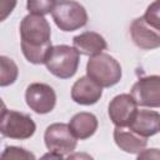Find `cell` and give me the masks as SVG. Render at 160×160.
<instances>
[{
	"instance_id": "cell-4",
	"label": "cell",
	"mask_w": 160,
	"mask_h": 160,
	"mask_svg": "<svg viewBox=\"0 0 160 160\" xmlns=\"http://www.w3.org/2000/svg\"><path fill=\"white\" fill-rule=\"evenodd\" d=\"M51 16L62 31H75L88 24V12L78 1H55Z\"/></svg>"
},
{
	"instance_id": "cell-7",
	"label": "cell",
	"mask_w": 160,
	"mask_h": 160,
	"mask_svg": "<svg viewBox=\"0 0 160 160\" xmlns=\"http://www.w3.org/2000/svg\"><path fill=\"white\" fill-rule=\"evenodd\" d=\"M25 101L36 114H48L56 105V94L48 84L32 82L25 90Z\"/></svg>"
},
{
	"instance_id": "cell-20",
	"label": "cell",
	"mask_w": 160,
	"mask_h": 160,
	"mask_svg": "<svg viewBox=\"0 0 160 160\" xmlns=\"http://www.w3.org/2000/svg\"><path fill=\"white\" fill-rule=\"evenodd\" d=\"M136 160H160V149L156 148L144 149L138 154Z\"/></svg>"
},
{
	"instance_id": "cell-3",
	"label": "cell",
	"mask_w": 160,
	"mask_h": 160,
	"mask_svg": "<svg viewBox=\"0 0 160 160\" xmlns=\"http://www.w3.org/2000/svg\"><path fill=\"white\" fill-rule=\"evenodd\" d=\"M86 76L101 88H111L121 80L122 70L115 58L102 52L89 59L86 64Z\"/></svg>"
},
{
	"instance_id": "cell-13",
	"label": "cell",
	"mask_w": 160,
	"mask_h": 160,
	"mask_svg": "<svg viewBox=\"0 0 160 160\" xmlns=\"http://www.w3.org/2000/svg\"><path fill=\"white\" fill-rule=\"evenodd\" d=\"M129 128L142 138H149L160 131V114L152 110H138Z\"/></svg>"
},
{
	"instance_id": "cell-11",
	"label": "cell",
	"mask_w": 160,
	"mask_h": 160,
	"mask_svg": "<svg viewBox=\"0 0 160 160\" xmlns=\"http://www.w3.org/2000/svg\"><path fill=\"white\" fill-rule=\"evenodd\" d=\"M102 96V88L89 76L79 78L71 88V99L80 105H94Z\"/></svg>"
},
{
	"instance_id": "cell-18",
	"label": "cell",
	"mask_w": 160,
	"mask_h": 160,
	"mask_svg": "<svg viewBox=\"0 0 160 160\" xmlns=\"http://www.w3.org/2000/svg\"><path fill=\"white\" fill-rule=\"evenodd\" d=\"M55 5L54 0H29L26 2V8L30 14L44 16L52 11Z\"/></svg>"
},
{
	"instance_id": "cell-12",
	"label": "cell",
	"mask_w": 160,
	"mask_h": 160,
	"mask_svg": "<svg viewBox=\"0 0 160 160\" xmlns=\"http://www.w3.org/2000/svg\"><path fill=\"white\" fill-rule=\"evenodd\" d=\"M72 45L79 54L90 58L102 54V51L106 50L108 48L106 40L95 31H84L74 36Z\"/></svg>"
},
{
	"instance_id": "cell-14",
	"label": "cell",
	"mask_w": 160,
	"mask_h": 160,
	"mask_svg": "<svg viewBox=\"0 0 160 160\" xmlns=\"http://www.w3.org/2000/svg\"><path fill=\"white\" fill-rule=\"evenodd\" d=\"M114 140L122 151L129 154H139L148 145V139L140 136L129 126H115Z\"/></svg>"
},
{
	"instance_id": "cell-17",
	"label": "cell",
	"mask_w": 160,
	"mask_h": 160,
	"mask_svg": "<svg viewBox=\"0 0 160 160\" xmlns=\"http://www.w3.org/2000/svg\"><path fill=\"white\" fill-rule=\"evenodd\" d=\"M0 160H36V159L30 150L19 146H6L1 152Z\"/></svg>"
},
{
	"instance_id": "cell-16",
	"label": "cell",
	"mask_w": 160,
	"mask_h": 160,
	"mask_svg": "<svg viewBox=\"0 0 160 160\" xmlns=\"http://www.w3.org/2000/svg\"><path fill=\"white\" fill-rule=\"evenodd\" d=\"M19 75V68L12 59L1 55L0 56V86H8L16 81Z\"/></svg>"
},
{
	"instance_id": "cell-21",
	"label": "cell",
	"mask_w": 160,
	"mask_h": 160,
	"mask_svg": "<svg viewBox=\"0 0 160 160\" xmlns=\"http://www.w3.org/2000/svg\"><path fill=\"white\" fill-rule=\"evenodd\" d=\"M65 160H94V158L88 152H72Z\"/></svg>"
},
{
	"instance_id": "cell-9",
	"label": "cell",
	"mask_w": 160,
	"mask_h": 160,
	"mask_svg": "<svg viewBox=\"0 0 160 160\" xmlns=\"http://www.w3.org/2000/svg\"><path fill=\"white\" fill-rule=\"evenodd\" d=\"M108 112L115 126H129L138 112V104L130 94H120L109 102Z\"/></svg>"
},
{
	"instance_id": "cell-6",
	"label": "cell",
	"mask_w": 160,
	"mask_h": 160,
	"mask_svg": "<svg viewBox=\"0 0 160 160\" xmlns=\"http://www.w3.org/2000/svg\"><path fill=\"white\" fill-rule=\"evenodd\" d=\"M44 141L50 151L65 155L75 150L78 139L71 132L69 124L54 122L49 125L44 134Z\"/></svg>"
},
{
	"instance_id": "cell-19",
	"label": "cell",
	"mask_w": 160,
	"mask_h": 160,
	"mask_svg": "<svg viewBox=\"0 0 160 160\" xmlns=\"http://www.w3.org/2000/svg\"><path fill=\"white\" fill-rule=\"evenodd\" d=\"M142 18L149 25L160 30V1L151 2L146 8L145 14L142 15Z\"/></svg>"
},
{
	"instance_id": "cell-15",
	"label": "cell",
	"mask_w": 160,
	"mask_h": 160,
	"mask_svg": "<svg viewBox=\"0 0 160 160\" xmlns=\"http://www.w3.org/2000/svg\"><path fill=\"white\" fill-rule=\"evenodd\" d=\"M98 126H99L98 118L94 114L86 111L75 114L69 122V128L71 132L76 139L80 140H85L92 136L96 132Z\"/></svg>"
},
{
	"instance_id": "cell-8",
	"label": "cell",
	"mask_w": 160,
	"mask_h": 160,
	"mask_svg": "<svg viewBox=\"0 0 160 160\" xmlns=\"http://www.w3.org/2000/svg\"><path fill=\"white\" fill-rule=\"evenodd\" d=\"M130 95L140 106L160 108V75L140 78L132 85Z\"/></svg>"
},
{
	"instance_id": "cell-5",
	"label": "cell",
	"mask_w": 160,
	"mask_h": 160,
	"mask_svg": "<svg viewBox=\"0 0 160 160\" xmlns=\"http://www.w3.org/2000/svg\"><path fill=\"white\" fill-rule=\"evenodd\" d=\"M35 130L36 125L29 115L15 110H8L2 104L0 125V131L2 136L16 140H25L31 138Z\"/></svg>"
},
{
	"instance_id": "cell-1",
	"label": "cell",
	"mask_w": 160,
	"mask_h": 160,
	"mask_svg": "<svg viewBox=\"0 0 160 160\" xmlns=\"http://www.w3.org/2000/svg\"><path fill=\"white\" fill-rule=\"evenodd\" d=\"M20 39L25 59L35 65L45 64L46 56L52 48L49 21L40 15L29 14L24 16L20 22Z\"/></svg>"
},
{
	"instance_id": "cell-22",
	"label": "cell",
	"mask_w": 160,
	"mask_h": 160,
	"mask_svg": "<svg viewBox=\"0 0 160 160\" xmlns=\"http://www.w3.org/2000/svg\"><path fill=\"white\" fill-rule=\"evenodd\" d=\"M40 160H65L62 159V155L61 154H58V152H54V151H49L46 154H44Z\"/></svg>"
},
{
	"instance_id": "cell-10",
	"label": "cell",
	"mask_w": 160,
	"mask_h": 160,
	"mask_svg": "<svg viewBox=\"0 0 160 160\" xmlns=\"http://www.w3.org/2000/svg\"><path fill=\"white\" fill-rule=\"evenodd\" d=\"M130 35L134 44L142 50L160 48V30L149 25L142 16L132 20L130 25Z\"/></svg>"
},
{
	"instance_id": "cell-2",
	"label": "cell",
	"mask_w": 160,
	"mask_h": 160,
	"mask_svg": "<svg viewBox=\"0 0 160 160\" xmlns=\"http://www.w3.org/2000/svg\"><path fill=\"white\" fill-rule=\"evenodd\" d=\"M79 62L80 54L76 49L61 44L50 49L45 60V66L54 76L59 79H70L76 74Z\"/></svg>"
}]
</instances>
